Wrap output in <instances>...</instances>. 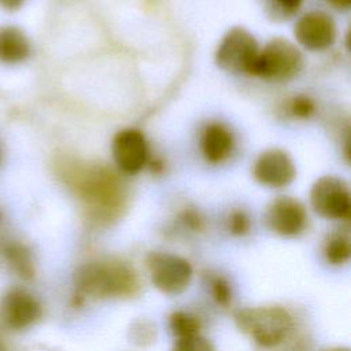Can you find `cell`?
Returning <instances> with one entry per match:
<instances>
[{"instance_id": "1", "label": "cell", "mask_w": 351, "mask_h": 351, "mask_svg": "<svg viewBox=\"0 0 351 351\" xmlns=\"http://www.w3.org/2000/svg\"><path fill=\"white\" fill-rule=\"evenodd\" d=\"M80 296L125 299L137 296L141 280L136 269L119 258H100L81 265L74 274Z\"/></svg>"}, {"instance_id": "2", "label": "cell", "mask_w": 351, "mask_h": 351, "mask_svg": "<svg viewBox=\"0 0 351 351\" xmlns=\"http://www.w3.org/2000/svg\"><path fill=\"white\" fill-rule=\"evenodd\" d=\"M234 321L243 333L263 348L280 346L295 328L292 315L281 306L247 307L236 313Z\"/></svg>"}, {"instance_id": "3", "label": "cell", "mask_w": 351, "mask_h": 351, "mask_svg": "<svg viewBox=\"0 0 351 351\" xmlns=\"http://www.w3.org/2000/svg\"><path fill=\"white\" fill-rule=\"evenodd\" d=\"M78 193L100 221L117 217L123 203L122 191L115 177L100 167L82 176L78 182Z\"/></svg>"}, {"instance_id": "4", "label": "cell", "mask_w": 351, "mask_h": 351, "mask_svg": "<svg viewBox=\"0 0 351 351\" xmlns=\"http://www.w3.org/2000/svg\"><path fill=\"white\" fill-rule=\"evenodd\" d=\"M302 53L299 49L285 38H274L258 52L251 74L285 81L292 78L302 69Z\"/></svg>"}, {"instance_id": "5", "label": "cell", "mask_w": 351, "mask_h": 351, "mask_svg": "<svg viewBox=\"0 0 351 351\" xmlns=\"http://www.w3.org/2000/svg\"><path fill=\"white\" fill-rule=\"evenodd\" d=\"M145 266L151 282L162 293L180 295L191 284L193 270L182 256L167 252H149L145 258Z\"/></svg>"}, {"instance_id": "6", "label": "cell", "mask_w": 351, "mask_h": 351, "mask_svg": "<svg viewBox=\"0 0 351 351\" xmlns=\"http://www.w3.org/2000/svg\"><path fill=\"white\" fill-rule=\"evenodd\" d=\"M41 314L40 302L25 288H10L0 299V325L7 330H26L41 318Z\"/></svg>"}, {"instance_id": "7", "label": "cell", "mask_w": 351, "mask_h": 351, "mask_svg": "<svg viewBox=\"0 0 351 351\" xmlns=\"http://www.w3.org/2000/svg\"><path fill=\"white\" fill-rule=\"evenodd\" d=\"M258 52L259 48L255 38L243 27H233L222 38L215 60L223 70L251 74Z\"/></svg>"}, {"instance_id": "8", "label": "cell", "mask_w": 351, "mask_h": 351, "mask_svg": "<svg viewBox=\"0 0 351 351\" xmlns=\"http://www.w3.org/2000/svg\"><path fill=\"white\" fill-rule=\"evenodd\" d=\"M314 211L326 219H347L351 210L350 189L347 184L333 176L318 178L310 192Z\"/></svg>"}, {"instance_id": "9", "label": "cell", "mask_w": 351, "mask_h": 351, "mask_svg": "<svg viewBox=\"0 0 351 351\" xmlns=\"http://www.w3.org/2000/svg\"><path fill=\"white\" fill-rule=\"evenodd\" d=\"M266 222L274 233L293 237L304 230L307 215L299 200L289 196H278L267 207Z\"/></svg>"}, {"instance_id": "10", "label": "cell", "mask_w": 351, "mask_h": 351, "mask_svg": "<svg viewBox=\"0 0 351 351\" xmlns=\"http://www.w3.org/2000/svg\"><path fill=\"white\" fill-rule=\"evenodd\" d=\"M293 34L304 48L322 51L335 43L336 25L328 14L313 11L303 15L296 22Z\"/></svg>"}, {"instance_id": "11", "label": "cell", "mask_w": 351, "mask_h": 351, "mask_svg": "<svg viewBox=\"0 0 351 351\" xmlns=\"http://www.w3.org/2000/svg\"><path fill=\"white\" fill-rule=\"evenodd\" d=\"M112 156L123 173H138L148 159V147L143 133L136 129L118 132L112 141Z\"/></svg>"}, {"instance_id": "12", "label": "cell", "mask_w": 351, "mask_h": 351, "mask_svg": "<svg viewBox=\"0 0 351 351\" xmlns=\"http://www.w3.org/2000/svg\"><path fill=\"white\" fill-rule=\"evenodd\" d=\"M295 165L291 156L281 149H267L259 155L254 165V177L270 188H282L292 182Z\"/></svg>"}, {"instance_id": "13", "label": "cell", "mask_w": 351, "mask_h": 351, "mask_svg": "<svg viewBox=\"0 0 351 351\" xmlns=\"http://www.w3.org/2000/svg\"><path fill=\"white\" fill-rule=\"evenodd\" d=\"M233 148V136L230 130L221 123H210L202 136V151L211 163L225 160Z\"/></svg>"}, {"instance_id": "14", "label": "cell", "mask_w": 351, "mask_h": 351, "mask_svg": "<svg viewBox=\"0 0 351 351\" xmlns=\"http://www.w3.org/2000/svg\"><path fill=\"white\" fill-rule=\"evenodd\" d=\"M30 55V43L16 26L0 27V62L15 64Z\"/></svg>"}, {"instance_id": "15", "label": "cell", "mask_w": 351, "mask_h": 351, "mask_svg": "<svg viewBox=\"0 0 351 351\" xmlns=\"http://www.w3.org/2000/svg\"><path fill=\"white\" fill-rule=\"evenodd\" d=\"M4 256L8 265L12 267L15 273H18L22 278H32L34 276V265L29 250L16 243H11L4 247Z\"/></svg>"}, {"instance_id": "16", "label": "cell", "mask_w": 351, "mask_h": 351, "mask_svg": "<svg viewBox=\"0 0 351 351\" xmlns=\"http://www.w3.org/2000/svg\"><path fill=\"white\" fill-rule=\"evenodd\" d=\"M324 255L328 263L340 266L348 262L351 255L350 237L346 233H332L324 244Z\"/></svg>"}, {"instance_id": "17", "label": "cell", "mask_w": 351, "mask_h": 351, "mask_svg": "<svg viewBox=\"0 0 351 351\" xmlns=\"http://www.w3.org/2000/svg\"><path fill=\"white\" fill-rule=\"evenodd\" d=\"M169 325L171 329V333L180 339V337H186V336H193V335H199L200 333V319L186 311L178 310L171 313L170 319H169Z\"/></svg>"}, {"instance_id": "18", "label": "cell", "mask_w": 351, "mask_h": 351, "mask_svg": "<svg viewBox=\"0 0 351 351\" xmlns=\"http://www.w3.org/2000/svg\"><path fill=\"white\" fill-rule=\"evenodd\" d=\"M171 351H215V348L208 339L199 333L177 339Z\"/></svg>"}, {"instance_id": "19", "label": "cell", "mask_w": 351, "mask_h": 351, "mask_svg": "<svg viewBox=\"0 0 351 351\" xmlns=\"http://www.w3.org/2000/svg\"><path fill=\"white\" fill-rule=\"evenodd\" d=\"M208 285L215 303L221 307H228L232 302V289L229 282L221 276H214L210 277Z\"/></svg>"}, {"instance_id": "20", "label": "cell", "mask_w": 351, "mask_h": 351, "mask_svg": "<svg viewBox=\"0 0 351 351\" xmlns=\"http://www.w3.org/2000/svg\"><path fill=\"white\" fill-rule=\"evenodd\" d=\"M130 333H132V339L136 344L145 346V344L152 343V340L155 339V326H152L148 322L140 321L133 326Z\"/></svg>"}, {"instance_id": "21", "label": "cell", "mask_w": 351, "mask_h": 351, "mask_svg": "<svg viewBox=\"0 0 351 351\" xmlns=\"http://www.w3.org/2000/svg\"><path fill=\"white\" fill-rule=\"evenodd\" d=\"M228 228H229V232L234 236H243L248 232L250 229V219L247 217L245 213L237 210V211H233L229 217V221H228Z\"/></svg>"}, {"instance_id": "22", "label": "cell", "mask_w": 351, "mask_h": 351, "mask_svg": "<svg viewBox=\"0 0 351 351\" xmlns=\"http://www.w3.org/2000/svg\"><path fill=\"white\" fill-rule=\"evenodd\" d=\"M276 11L285 18L292 16L302 4V0H273Z\"/></svg>"}, {"instance_id": "23", "label": "cell", "mask_w": 351, "mask_h": 351, "mask_svg": "<svg viewBox=\"0 0 351 351\" xmlns=\"http://www.w3.org/2000/svg\"><path fill=\"white\" fill-rule=\"evenodd\" d=\"M314 111V104L310 99L307 97H296L292 101V112L296 117H302L306 118L308 115H311V112Z\"/></svg>"}, {"instance_id": "24", "label": "cell", "mask_w": 351, "mask_h": 351, "mask_svg": "<svg viewBox=\"0 0 351 351\" xmlns=\"http://www.w3.org/2000/svg\"><path fill=\"white\" fill-rule=\"evenodd\" d=\"M25 0H0V5L5 10H16Z\"/></svg>"}, {"instance_id": "25", "label": "cell", "mask_w": 351, "mask_h": 351, "mask_svg": "<svg viewBox=\"0 0 351 351\" xmlns=\"http://www.w3.org/2000/svg\"><path fill=\"white\" fill-rule=\"evenodd\" d=\"M333 7L336 8H341V10H346L351 5V0H328Z\"/></svg>"}, {"instance_id": "26", "label": "cell", "mask_w": 351, "mask_h": 351, "mask_svg": "<svg viewBox=\"0 0 351 351\" xmlns=\"http://www.w3.org/2000/svg\"><path fill=\"white\" fill-rule=\"evenodd\" d=\"M325 351H350V348H347V347H335V348H329V350H325Z\"/></svg>"}, {"instance_id": "27", "label": "cell", "mask_w": 351, "mask_h": 351, "mask_svg": "<svg viewBox=\"0 0 351 351\" xmlns=\"http://www.w3.org/2000/svg\"><path fill=\"white\" fill-rule=\"evenodd\" d=\"M0 351H10L8 350V347H7V344L0 339Z\"/></svg>"}]
</instances>
